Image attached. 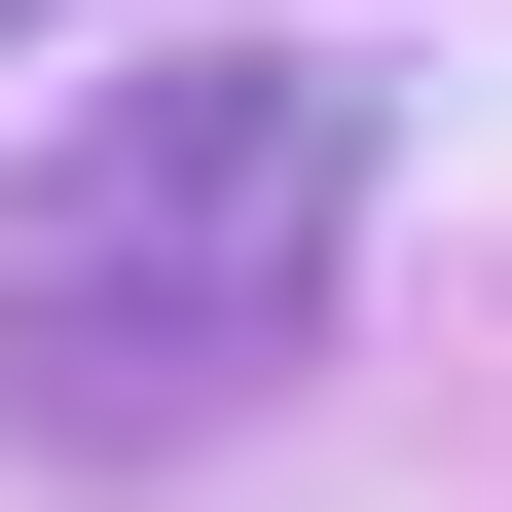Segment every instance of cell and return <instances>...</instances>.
Returning a JSON list of instances; mask_svg holds the SVG:
<instances>
[{
    "label": "cell",
    "mask_w": 512,
    "mask_h": 512,
    "mask_svg": "<svg viewBox=\"0 0 512 512\" xmlns=\"http://www.w3.org/2000/svg\"><path fill=\"white\" fill-rule=\"evenodd\" d=\"M0 37H37V0H0Z\"/></svg>",
    "instance_id": "obj_2"
},
{
    "label": "cell",
    "mask_w": 512,
    "mask_h": 512,
    "mask_svg": "<svg viewBox=\"0 0 512 512\" xmlns=\"http://www.w3.org/2000/svg\"><path fill=\"white\" fill-rule=\"evenodd\" d=\"M366 293V74L330 37H183L0 183V439L37 476H220Z\"/></svg>",
    "instance_id": "obj_1"
}]
</instances>
